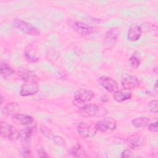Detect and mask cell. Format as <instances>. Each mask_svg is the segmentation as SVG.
I'll list each match as a JSON object with an SVG mask.
<instances>
[{"label":"cell","mask_w":158,"mask_h":158,"mask_svg":"<svg viewBox=\"0 0 158 158\" xmlns=\"http://www.w3.org/2000/svg\"><path fill=\"white\" fill-rule=\"evenodd\" d=\"M119 30L117 27L110 28L106 33L105 36V41L107 43L115 42L118 36Z\"/></svg>","instance_id":"cell-20"},{"label":"cell","mask_w":158,"mask_h":158,"mask_svg":"<svg viewBox=\"0 0 158 158\" xmlns=\"http://www.w3.org/2000/svg\"><path fill=\"white\" fill-rule=\"evenodd\" d=\"M36 128L35 126L26 127L21 135V141L23 147H29L31 136L36 132Z\"/></svg>","instance_id":"cell-13"},{"label":"cell","mask_w":158,"mask_h":158,"mask_svg":"<svg viewBox=\"0 0 158 158\" xmlns=\"http://www.w3.org/2000/svg\"><path fill=\"white\" fill-rule=\"evenodd\" d=\"M109 98L107 95H102L100 98V101L103 103L107 102L109 101Z\"/></svg>","instance_id":"cell-32"},{"label":"cell","mask_w":158,"mask_h":158,"mask_svg":"<svg viewBox=\"0 0 158 158\" xmlns=\"http://www.w3.org/2000/svg\"><path fill=\"white\" fill-rule=\"evenodd\" d=\"M130 66L133 69H137L141 63V56L138 51H135L128 59Z\"/></svg>","instance_id":"cell-23"},{"label":"cell","mask_w":158,"mask_h":158,"mask_svg":"<svg viewBox=\"0 0 158 158\" xmlns=\"http://www.w3.org/2000/svg\"><path fill=\"white\" fill-rule=\"evenodd\" d=\"M78 113L85 117H102L107 113L106 107L95 104H86L80 106L78 109Z\"/></svg>","instance_id":"cell-1"},{"label":"cell","mask_w":158,"mask_h":158,"mask_svg":"<svg viewBox=\"0 0 158 158\" xmlns=\"http://www.w3.org/2000/svg\"><path fill=\"white\" fill-rule=\"evenodd\" d=\"M94 95L93 91L86 88H80L74 93L73 99L75 103L83 106L91 101Z\"/></svg>","instance_id":"cell-6"},{"label":"cell","mask_w":158,"mask_h":158,"mask_svg":"<svg viewBox=\"0 0 158 158\" xmlns=\"http://www.w3.org/2000/svg\"><path fill=\"white\" fill-rule=\"evenodd\" d=\"M149 118L146 117H141L133 119L131 123L135 128H143L148 127L149 124Z\"/></svg>","instance_id":"cell-22"},{"label":"cell","mask_w":158,"mask_h":158,"mask_svg":"<svg viewBox=\"0 0 158 158\" xmlns=\"http://www.w3.org/2000/svg\"><path fill=\"white\" fill-rule=\"evenodd\" d=\"M1 103H2V99H3V97H2V96H1Z\"/></svg>","instance_id":"cell-35"},{"label":"cell","mask_w":158,"mask_h":158,"mask_svg":"<svg viewBox=\"0 0 158 158\" xmlns=\"http://www.w3.org/2000/svg\"><path fill=\"white\" fill-rule=\"evenodd\" d=\"M153 72L154 74L157 75V73H158V68H157V66H155L154 68H153Z\"/></svg>","instance_id":"cell-34"},{"label":"cell","mask_w":158,"mask_h":158,"mask_svg":"<svg viewBox=\"0 0 158 158\" xmlns=\"http://www.w3.org/2000/svg\"><path fill=\"white\" fill-rule=\"evenodd\" d=\"M25 57L30 62H36L39 60L36 49L32 45H28L24 51Z\"/></svg>","instance_id":"cell-19"},{"label":"cell","mask_w":158,"mask_h":158,"mask_svg":"<svg viewBox=\"0 0 158 158\" xmlns=\"http://www.w3.org/2000/svg\"><path fill=\"white\" fill-rule=\"evenodd\" d=\"M132 96V93L130 90L123 88L117 89L114 93L113 97L114 99L118 102H123L131 99Z\"/></svg>","instance_id":"cell-15"},{"label":"cell","mask_w":158,"mask_h":158,"mask_svg":"<svg viewBox=\"0 0 158 158\" xmlns=\"http://www.w3.org/2000/svg\"><path fill=\"white\" fill-rule=\"evenodd\" d=\"M69 25L73 31L83 36L91 35L96 31L94 27L80 21L70 20L69 22Z\"/></svg>","instance_id":"cell-4"},{"label":"cell","mask_w":158,"mask_h":158,"mask_svg":"<svg viewBox=\"0 0 158 158\" xmlns=\"http://www.w3.org/2000/svg\"><path fill=\"white\" fill-rule=\"evenodd\" d=\"M20 155L24 157H28L31 156V151L29 147H23L20 152Z\"/></svg>","instance_id":"cell-28"},{"label":"cell","mask_w":158,"mask_h":158,"mask_svg":"<svg viewBox=\"0 0 158 158\" xmlns=\"http://www.w3.org/2000/svg\"><path fill=\"white\" fill-rule=\"evenodd\" d=\"M20 109V107L18 103L10 102L4 106L1 110V112H2V114L7 115V114H12L13 112L15 113L16 112L19 110Z\"/></svg>","instance_id":"cell-21"},{"label":"cell","mask_w":158,"mask_h":158,"mask_svg":"<svg viewBox=\"0 0 158 158\" xmlns=\"http://www.w3.org/2000/svg\"><path fill=\"white\" fill-rule=\"evenodd\" d=\"M53 141L54 143L58 146H62L65 144V141L64 139L59 136H55L53 138Z\"/></svg>","instance_id":"cell-31"},{"label":"cell","mask_w":158,"mask_h":158,"mask_svg":"<svg viewBox=\"0 0 158 158\" xmlns=\"http://www.w3.org/2000/svg\"><path fill=\"white\" fill-rule=\"evenodd\" d=\"M40 131L42 134L47 138H51L52 135V130L46 126H41L40 127Z\"/></svg>","instance_id":"cell-27"},{"label":"cell","mask_w":158,"mask_h":158,"mask_svg":"<svg viewBox=\"0 0 158 158\" xmlns=\"http://www.w3.org/2000/svg\"><path fill=\"white\" fill-rule=\"evenodd\" d=\"M0 73L4 79H9L14 75L15 71L7 63L1 62L0 64Z\"/></svg>","instance_id":"cell-18"},{"label":"cell","mask_w":158,"mask_h":158,"mask_svg":"<svg viewBox=\"0 0 158 158\" xmlns=\"http://www.w3.org/2000/svg\"><path fill=\"white\" fill-rule=\"evenodd\" d=\"M0 135L1 137L9 141H16L21 136L20 133L15 127L4 121H1Z\"/></svg>","instance_id":"cell-2"},{"label":"cell","mask_w":158,"mask_h":158,"mask_svg":"<svg viewBox=\"0 0 158 158\" xmlns=\"http://www.w3.org/2000/svg\"><path fill=\"white\" fill-rule=\"evenodd\" d=\"M142 29L140 25H132L128 29L127 33V39L130 41H138L142 33Z\"/></svg>","instance_id":"cell-14"},{"label":"cell","mask_w":158,"mask_h":158,"mask_svg":"<svg viewBox=\"0 0 158 158\" xmlns=\"http://www.w3.org/2000/svg\"><path fill=\"white\" fill-rule=\"evenodd\" d=\"M157 99H153L151 100L149 104H148V108L149 110L154 114H157L158 112V109H157Z\"/></svg>","instance_id":"cell-25"},{"label":"cell","mask_w":158,"mask_h":158,"mask_svg":"<svg viewBox=\"0 0 158 158\" xmlns=\"http://www.w3.org/2000/svg\"><path fill=\"white\" fill-rule=\"evenodd\" d=\"M142 31L143 30L146 31H157V27L156 25L150 23V22H145L140 25Z\"/></svg>","instance_id":"cell-24"},{"label":"cell","mask_w":158,"mask_h":158,"mask_svg":"<svg viewBox=\"0 0 158 158\" xmlns=\"http://www.w3.org/2000/svg\"><path fill=\"white\" fill-rule=\"evenodd\" d=\"M39 91V85L36 80L25 81L20 90L22 96H30L36 94Z\"/></svg>","instance_id":"cell-8"},{"label":"cell","mask_w":158,"mask_h":158,"mask_svg":"<svg viewBox=\"0 0 158 158\" xmlns=\"http://www.w3.org/2000/svg\"><path fill=\"white\" fill-rule=\"evenodd\" d=\"M121 84L123 88L131 90L139 87L140 82L136 76L128 75L122 79Z\"/></svg>","instance_id":"cell-10"},{"label":"cell","mask_w":158,"mask_h":158,"mask_svg":"<svg viewBox=\"0 0 158 158\" xmlns=\"http://www.w3.org/2000/svg\"><path fill=\"white\" fill-rule=\"evenodd\" d=\"M154 90L156 93H157V90H158V89H157V81H156V83L154 85Z\"/></svg>","instance_id":"cell-33"},{"label":"cell","mask_w":158,"mask_h":158,"mask_svg":"<svg viewBox=\"0 0 158 158\" xmlns=\"http://www.w3.org/2000/svg\"><path fill=\"white\" fill-rule=\"evenodd\" d=\"M77 130L80 136L83 138L93 137L98 131L95 125L93 126L86 122H81L78 124Z\"/></svg>","instance_id":"cell-7"},{"label":"cell","mask_w":158,"mask_h":158,"mask_svg":"<svg viewBox=\"0 0 158 158\" xmlns=\"http://www.w3.org/2000/svg\"><path fill=\"white\" fill-rule=\"evenodd\" d=\"M98 81L102 88L110 93H114L118 89L117 81L109 77L101 76L98 78Z\"/></svg>","instance_id":"cell-9"},{"label":"cell","mask_w":158,"mask_h":158,"mask_svg":"<svg viewBox=\"0 0 158 158\" xmlns=\"http://www.w3.org/2000/svg\"><path fill=\"white\" fill-rule=\"evenodd\" d=\"M94 125L97 131L110 134L116 129L117 122L114 118L108 117L98 121Z\"/></svg>","instance_id":"cell-5"},{"label":"cell","mask_w":158,"mask_h":158,"mask_svg":"<svg viewBox=\"0 0 158 158\" xmlns=\"http://www.w3.org/2000/svg\"><path fill=\"white\" fill-rule=\"evenodd\" d=\"M17 74L25 81L36 80L37 77L35 72L25 67H20L17 70Z\"/></svg>","instance_id":"cell-16"},{"label":"cell","mask_w":158,"mask_h":158,"mask_svg":"<svg viewBox=\"0 0 158 158\" xmlns=\"http://www.w3.org/2000/svg\"><path fill=\"white\" fill-rule=\"evenodd\" d=\"M36 153L38 155V156L40 157H49V156L48 155L47 152H46L44 148L41 144L36 145Z\"/></svg>","instance_id":"cell-26"},{"label":"cell","mask_w":158,"mask_h":158,"mask_svg":"<svg viewBox=\"0 0 158 158\" xmlns=\"http://www.w3.org/2000/svg\"><path fill=\"white\" fill-rule=\"evenodd\" d=\"M148 130L152 133H157V121L156 120L154 122L150 123L148 125Z\"/></svg>","instance_id":"cell-30"},{"label":"cell","mask_w":158,"mask_h":158,"mask_svg":"<svg viewBox=\"0 0 158 158\" xmlns=\"http://www.w3.org/2000/svg\"><path fill=\"white\" fill-rule=\"evenodd\" d=\"M13 25L15 28L19 29L21 31L27 35L38 36L40 35L41 32L39 29L32 24L19 19H14L12 21Z\"/></svg>","instance_id":"cell-3"},{"label":"cell","mask_w":158,"mask_h":158,"mask_svg":"<svg viewBox=\"0 0 158 158\" xmlns=\"http://www.w3.org/2000/svg\"><path fill=\"white\" fill-rule=\"evenodd\" d=\"M68 152L70 155L75 157H86L87 155L84 148L78 143H75L72 146Z\"/></svg>","instance_id":"cell-17"},{"label":"cell","mask_w":158,"mask_h":158,"mask_svg":"<svg viewBox=\"0 0 158 158\" xmlns=\"http://www.w3.org/2000/svg\"><path fill=\"white\" fill-rule=\"evenodd\" d=\"M144 143V138L139 134H133L127 139V144L131 149H137L141 148Z\"/></svg>","instance_id":"cell-11"},{"label":"cell","mask_w":158,"mask_h":158,"mask_svg":"<svg viewBox=\"0 0 158 158\" xmlns=\"http://www.w3.org/2000/svg\"><path fill=\"white\" fill-rule=\"evenodd\" d=\"M120 157H133L134 155L132 151L130 149H126L122 152L120 154Z\"/></svg>","instance_id":"cell-29"},{"label":"cell","mask_w":158,"mask_h":158,"mask_svg":"<svg viewBox=\"0 0 158 158\" xmlns=\"http://www.w3.org/2000/svg\"><path fill=\"white\" fill-rule=\"evenodd\" d=\"M12 120L17 124L24 126H28L31 125L33 122V118L28 114H23L15 113L12 115Z\"/></svg>","instance_id":"cell-12"}]
</instances>
